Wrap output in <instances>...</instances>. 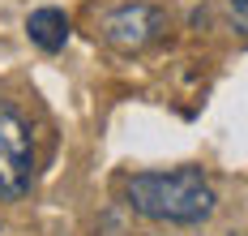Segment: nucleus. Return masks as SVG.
<instances>
[{
    "label": "nucleus",
    "mask_w": 248,
    "mask_h": 236,
    "mask_svg": "<svg viewBox=\"0 0 248 236\" xmlns=\"http://www.w3.org/2000/svg\"><path fill=\"white\" fill-rule=\"evenodd\" d=\"M128 206L154 223H201L214 215V185L201 176V168H175V172H137L124 185Z\"/></svg>",
    "instance_id": "nucleus-1"
},
{
    "label": "nucleus",
    "mask_w": 248,
    "mask_h": 236,
    "mask_svg": "<svg viewBox=\"0 0 248 236\" xmlns=\"http://www.w3.org/2000/svg\"><path fill=\"white\" fill-rule=\"evenodd\" d=\"M34 185V142L13 107H0V202H17Z\"/></svg>",
    "instance_id": "nucleus-2"
},
{
    "label": "nucleus",
    "mask_w": 248,
    "mask_h": 236,
    "mask_svg": "<svg viewBox=\"0 0 248 236\" xmlns=\"http://www.w3.org/2000/svg\"><path fill=\"white\" fill-rule=\"evenodd\" d=\"M167 17L158 4H146V0H128V4H116L107 17H103V39L116 48V52H146L150 43L163 34Z\"/></svg>",
    "instance_id": "nucleus-3"
},
{
    "label": "nucleus",
    "mask_w": 248,
    "mask_h": 236,
    "mask_svg": "<svg viewBox=\"0 0 248 236\" xmlns=\"http://www.w3.org/2000/svg\"><path fill=\"white\" fill-rule=\"evenodd\" d=\"M26 34H30L34 48L60 52V48L69 43V17H64L60 9H34V13L26 17Z\"/></svg>",
    "instance_id": "nucleus-4"
},
{
    "label": "nucleus",
    "mask_w": 248,
    "mask_h": 236,
    "mask_svg": "<svg viewBox=\"0 0 248 236\" xmlns=\"http://www.w3.org/2000/svg\"><path fill=\"white\" fill-rule=\"evenodd\" d=\"M227 9H231L235 30H244V34H248V0H227Z\"/></svg>",
    "instance_id": "nucleus-5"
}]
</instances>
